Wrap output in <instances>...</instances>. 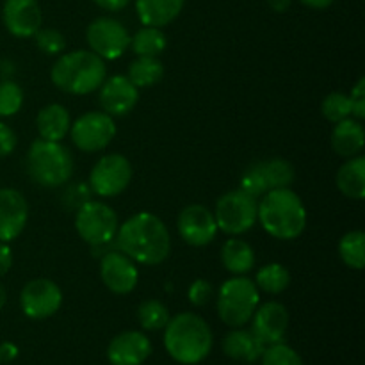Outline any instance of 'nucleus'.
Wrapping results in <instances>:
<instances>
[{
    "label": "nucleus",
    "instance_id": "nucleus-1",
    "mask_svg": "<svg viewBox=\"0 0 365 365\" xmlns=\"http://www.w3.org/2000/svg\"><path fill=\"white\" fill-rule=\"evenodd\" d=\"M114 241L120 252L145 266H159L171 253L170 230L152 212H138L128 217L120 225Z\"/></svg>",
    "mask_w": 365,
    "mask_h": 365
},
{
    "label": "nucleus",
    "instance_id": "nucleus-2",
    "mask_svg": "<svg viewBox=\"0 0 365 365\" xmlns=\"http://www.w3.org/2000/svg\"><path fill=\"white\" fill-rule=\"evenodd\" d=\"M164 346L175 362L196 365L209 356L212 349V330L203 317L182 312L170 317L164 327Z\"/></svg>",
    "mask_w": 365,
    "mask_h": 365
},
{
    "label": "nucleus",
    "instance_id": "nucleus-3",
    "mask_svg": "<svg viewBox=\"0 0 365 365\" xmlns=\"http://www.w3.org/2000/svg\"><path fill=\"white\" fill-rule=\"evenodd\" d=\"M257 220L271 237L294 241L305 232L307 209L292 189H273L259 202Z\"/></svg>",
    "mask_w": 365,
    "mask_h": 365
},
{
    "label": "nucleus",
    "instance_id": "nucleus-4",
    "mask_svg": "<svg viewBox=\"0 0 365 365\" xmlns=\"http://www.w3.org/2000/svg\"><path fill=\"white\" fill-rule=\"evenodd\" d=\"M106 77V61L91 50L63 53L50 71L53 86L70 95H89L102 86Z\"/></svg>",
    "mask_w": 365,
    "mask_h": 365
},
{
    "label": "nucleus",
    "instance_id": "nucleus-5",
    "mask_svg": "<svg viewBox=\"0 0 365 365\" xmlns=\"http://www.w3.org/2000/svg\"><path fill=\"white\" fill-rule=\"evenodd\" d=\"M29 177L41 187H61L73 175V155L61 141L36 139L25 157Z\"/></svg>",
    "mask_w": 365,
    "mask_h": 365
},
{
    "label": "nucleus",
    "instance_id": "nucleus-6",
    "mask_svg": "<svg viewBox=\"0 0 365 365\" xmlns=\"http://www.w3.org/2000/svg\"><path fill=\"white\" fill-rule=\"evenodd\" d=\"M259 305L260 291L255 282L242 274L223 282L217 291V316L230 328H242L248 324Z\"/></svg>",
    "mask_w": 365,
    "mask_h": 365
},
{
    "label": "nucleus",
    "instance_id": "nucleus-7",
    "mask_svg": "<svg viewBox=\"0 0 365 365\" xmlns=\"http://www.w3.org/2000/svg\"><path fill=\"white\" fill-rule=\"evenodd\" d=\"M120 228V220L113 207L89 200L75 212V230L89 246L109 245Z\"/></svg>",
    "mask_w": 365,
    "mask_h": 365
},
{
    "label": "nucleus",
    "instance_id": "nucleus-8",
    "mask_svg": "<svg viewBox=\"0 0 365 365\" xmlns=\"http://www.w3.org/2000/svg\"><path fill=\"white\" fill-rule=\"evenodd\" d=\"M257 210L259 202L255 196L248 195L242 189L225 192L217 200L214 210L217 230H223L228 235H241L252 230L257 223Z\"/></svg>",
    "mask_w": 365,
    "mask_h": 365
},
{
    "label": "nucleus",
    "instance_id": "nucleus-9",
    "mask_svg": "<svg viewBox=\"0 0 365 365\" xmlns=\"http://www.w3.org/2000/svg\"><path fill=\"white\" fill-rule=\"evenodd\" d=\"M294 166L287 159L274 157V159L257 160L250 164L242 173L241 189L259 198L273 189L289 187L294 182Z\"/></svg>",
    "mask_w": 365,
    "mask_h": 365
},
{
    "label": "nucleus",
    "instance_id": "nucleus-10",
    "mask_svg": "<svg viewBox=\"0 0 365 365\" xmlns=\"http://www.w3.org/2000/svg\"><path fill=\"white\" fill-rule=\"evenodd\" d=\"M70 135L81 152H102L116 135L114 118L103 110H89L71 123Z\"/></svg>",
    "mask_w": 365,
    "mask_h": 365
},
{
    "label": "nucleus",
    "instance_id": "nucleus-11",
    "mask_svg": "<svg viewBox=\"0 0 365 365\" xmlns=\"http://www.w3.org/2000/svg\"><path fill=\"white\" fill-rule=\"evenodd\" d=\"M132 180V164L121 153L100 157L89 173V187L102 198H114L128 187Z\"/></svg>",
    "mask_w": 365,
    "mask_h": 365
},
{
    "label": "nucleus",
    "instance_id": "nucleus-12",
    "mask_svg": "<svg viewBox=\"0 0 365 365\" xmlns=\"http://www.w3.org/2000/svg\"><path fill=\"white\" fill-rule=\"evenodd\" d=\"M86 39L96 56L103 61H114L130 46V34L121 21L109 16H100L88 25Z\"/></svg>",
    "mask_w": 365,
    "mask_h": 365
},
{
    "label": "nucleus",
    "instance_id": "nucleus-13",
    "mask_svg": "<svg viewBox=\"0 0 365 365\" xmlns=\"http://www.w3.org/2000/svg\"><path fill=\"white\" fill-rule=\"evenodd\" d=\"M63 305V291L48 278H34L27 282L20 292V307L31 319L52 317Z\"/></svg>",
    "mask_w": 365,
    "mask_h": 365
},
{
    "label": "nucleus",
    "instance_id": "nucleus-14",
    "mask_svg": "<svg viewBox=\"0 0 365 365\" xmlns=\"http://www.w3.org/2000/svg\"><path fill=\"white\" fill-rule=\"evenodd\" d=\"M100 278L114 294H130L139 282L138 264L123 252L114 248L100 257Z\"/></svg>",
    "mask_w": 365,
    "mask_h": 365
},
{
    "label": "nucleus",
    "instance_id": "nucleus-15",
    "mask_svg": "<svg viewBox=\"0 0 365 365\" xmlns=\"http://www.w3.org/2000/svg\"><path fill=\"white\" fill-rule=\"evenodd\" d=\"M177 228L182 241L187 242L189 246H195V248L210 245L217 235V223L214 212L207 209L205 205H200V203H192V205L184 207L180 210Z\"/></svg>",
    "mask_w": 365,
    "mask_h": 365
},
{
    "label": "nucleus",
    "instance_id": "nucleus-16",
    "mask_svg": "<svg viewBox=\"0 0 365 365\" xmlns=\"http://www.w3.org/2000/svg\"><path fill=\"white\" fill-rule=\"evenodd\" d=\"M100 106L109 116H127L139 102V89L125 75L106 77L100 86Z\"/></svg>",
    "mask_w": 365,
    "mask_h": 365
},
{
    "label": "nucleus",
    "instance_id": "nucleus-17",
    "mask_svg": "<svg viewBox=\"0 0 365 365\" xmlns=\"http://www.w3.org/2000/svg\"><path fill=\"white\" fill-rule=\"evenodd\" d=\"M2 20L16 38H32L41 29V6L38 0H4Z\"/></svg>",
    "mask_w": 365,
    "mask_h": 365
},
{
    "label": "nucleus",
    "instance_id": "nucleus-18",
    "mask_svg": "<svg viewBox=\"0 0 365 365\" xmlns=\"http://www.w3.org/2000/svg\"><path fill=\"white\" fill-rule=\"evenodd\" d=\"M29 220V203L20 191L0 189V242L20 237Z\"/></svg>",
    "mask_w": 365,
    "mask_h": 365
},
{
    "label": "nucleus",
    "instance_id": "nucleus-19",
    "mask_svg": "<svg viewBox=\"0 0 365 365\" xmlns=\"http://www.w3.org/2000/svg\"><path fill=\"white\" fill-rule=\"evenodd\" d=\"M289 327V312L282 303L267 302L257 307L252 317V331L264 346L284 342Z\"/></svg>",
    "mask_w": 365,
    "mask_h": 365
},
{
    "label": "nucleus",
    "instance_id": "nucleus-20",
    "mask_svg": "<svg viewBox=\"0 0 365 365\" xmlns=\"http://www.w3.org/2000/svg\"><path fill=\"white\" fill-rule=\"evenodd\" d=\"M152 355V342L135 330L118 334L107 348V359L113 365H141Z\"/></svg>",
    "mask_w": 365,
    "mask_h": 365
},
{
    "label": "nucleus",
    "instance_id": "nucleus-21",
    "mask_svg": "<svg viewBox=\"0 0 365 365\" xmlns=\"http://www.w3.org/2000/svg\"><path fill=\"white\" fill-rule=\"evenodd\" d=\"M365 145V130L362 121L355 118H346V120L335 123L331 130V148L337 155L351 159L360 155Z\"/></svg>",
    "mask_w": 365,
    "mask_h": 365
},
{
    "label": "nucleus",
    "instance_id": "nucleus-22",
    "mask_svg": "<svg viewBox=\"0 0 365 365\" xmlns=\"http://www.w3.org/2000/svg\"><path fill=\"white\" fill-rule=\"evenodd\" d=\"M266 346L259 341L252 330H242V328H235V330L228 331L223 339V351L228 359L239 360V362L253 364L260 360Z\"/></svg>",
    "mask_w": 365,
    "mask_h": 365
},
{
    "label": "nucleus",
    "instance_id": "nucleus-23",
    "mask_svg": "<svg viewBox=\"0 0 365 365\" xmlns=\"http://www.w3.org/2000/svg\"><path fill=\"white\" fill-rule=\"evenodd\" d=\"M185 0H135V13L146 27H166L177 20Z\"/></svg>",
    "mask_w": 365,
    "mask_h": 365
},
{
    "label": "nucleus",
    "instance_id": "nucleus-24",
    "mask_svg": "<svg viewBox=\"0 0 365 365\" xmlns=\"http://www.w3.org/2000/svg\"><path fill=\"white\" fill-rule=\"evenodd\" d=\"M70 127V113L61 103H48L39 110L36 118L39 139H45V141H61L66 138Z\"/></svg>",
    "mask_w": 365,
    "mask_h": 365
},
{
    "label": "nucleus",
    "instance_id": "nucleus-25",
    "mask_svg": "<svg viewBox=\"0 0 365 365\" xmlns=\"http://www.w3.org/2000/svg\"><path fill=\"white\" fill-rule=\"evenodd\" d=\"M337 187L346 198L364 200L365 198V159L356 155L348 159L337 171Z\"/></svg>",
    "mask_w": 365,
    "mask_h": 365
},
{
    "label": "nucleus",
    "instance_id": "nucleus-26",
    "mask_svg": "<svg viewBox=\"0 0 365 365\" xmlns=\"http://www.w3.org/2000/svg\"><path fill=\"white\" fill-rule=\"evenodd\" d=\"M221 262L225 269L235 277H241L255 267V252L242 239H228L221 248Z\"/></svg>",
    "mask_w": 365,
    "mask_h": 365
},
{
    "label": "nucleus",
    "instance_id": "nucleus-27",
    "mask_svg": "<svg viewBox=\"0 0 365 365\" xmlns=\"http://www.w3.org/2000/svg\"><path fill=\"white\" fill-rule=\"evenodd\" d=\"M128 81L135 88H152L159 84L164 77V64L159 57H138L128 66Z\"/></svg>",
    "mask_w": 365,
    "mask_h": 365
},
{
    "label": "nucleus",
    "instance_id": "nucleus-28",
    "mask_svg": "<svg viewBox=\"0 0 365 365\" xmlns=\"http://www.w3.org/2000/svg\"><path fill=\"white\" fill-rule=\"evenodd\" d=\"M168 39L163 29L143 27L130 36V48L138 57H159L166 50Z\"/></svg>",
    "mask_w": 365,
    "mask_h": 365
},
{
    "label": "nucleus",
    "instance_id": "nucleus-29",
    "mask_svg": "<svg viewBox=\"0 0 365 365\" xmlns=\"http://www.w3.org/2000/svg\"><path fill=\"white\" fill-rule=\"evenodd\" d=\"M291 284V273L285 266L278 262L266 264L255 274V285L259 291L267 294H280Z\"/></svg>",
    "mask_w": 365,
    "mask_h": 365
},
{
    "label": "nucleus",
    "instance_id": "nucleus-30",
    "mask_svg": "<svg viewBox=\"0 0 365 365\" xmlns=\"http://www.w3.org/2000/svg\"><path fill=\"white\" fill-rule=\"evenodd\" d=\"M339 255L342 262L351 269L360 271L365 262V234L362 230H351L339 242Z\"/></svg>",
    "mask_w": 365,
    "mask_h": 365
},
{
    "label": "nucleus",
    "instance_id": "nucleus-31",
    "mask_svg": "<svg viewBox=\"0 0 365 365\" xmlns=\"http://www.w3.org/2000/svg\"><path fill=\"white\" fill-rule=\"evenodd\" d=\"M138 321L145 330H164L170 321V310L160 299H146L138 309Z\"/></svg>",
    "mask_w": 365,
    "mask_h": 365
},
{
    "label": "nucleus",
    "instance_id": "nucleus-32",
    "mask_svg": "<svg viewBox=\"0 0 365 365\" xmlns=\"http://www.w3.org/2000/svg\"><path fill=\"white\" fill-rule=\"evenodd\" d=\"M24 106V89L11 78L0 82V118H11Z\"/></svg>",
    "mask_w": 365,
    "mask_h": 365
},
{
    "label": "nucleus",
    "instance_id": "nucleus-33",
    "mask_svg": "<svg viewBox=\"0 0 365 365\" xmlns=\"http://www.w3.org/2000/svg\"><path fill=\"white\" fill-rule=\"evenodd\" d=\"M321 113L331 123H339V121L351 118V100L346 93H330L327 98L321 103Z\"/></svg>",
    "mask_w": 365,
    "mask_h": 365
},
{
    "label": "nucleus",
    "instance_id": "nucleus-34",
    "mask_svg": "<svg viewBox=\"0 0 365 365\" xmlns=\"http://www.w3.org/2000/svg\"><path fill=\"white\" fill-rule=\"evenodd\" d=\"M32 38H34L36 46H38L43 53H46V56H59V53H63L64 48H66V38H64L63 32L57 31V29L41 27Z\"/></svg>",
    "mask_w": 365,
    "mask_h": 365
},
{
    "label": "nucleus",
    "instance_id": "nucleus-35",
    "mask_svg": "<svg viewBox=\"0 0 365 365\" xmlns=\"http://www.w3.org/2000/svg\"><path fill=\"white\" fill-rule=\"evenodd\" d=\"M260 360H262V365H305L302 356L284 342L271 344L269 348L264 349Z\"/></svg>",
    "mask_w": 365,
    "mask_h": 365
},
{
    "label": "nucleus",
    "instance_id": "nucleus-36",
    "mask_svg": "<svg viewBox=\"0 0 365 365\" xmlns=\"http://www.w3.org/2000/svg\"><path fill=\"white\" fill-rule=\"evenodd\" d=\"M212 294H214L212 285H210L207 280H203V278H198V280H195L191 285H189L187 298H189V303L195 307L207 305V303L212 299Z\"/></svg>",
    "mask_w": 365,
    "mask_h": 365
},
{
    "label": "nucleus",
    "instance_id": "nucleus-37",
    "mask_svg": "<svg viewBox=\"0 0 365 365\" xmlns=\"http://www.w3.org/2000/svg\"><path fill=\"white\" fill-rule=\"evenodd\" d=\"M91 187L86 184H75V185H70V187L64 191L63 195V202L64 205L70 207V209L77 210L78 207L84 205L86 202H89V196H91Z\"/></svg>",
    "mask_w": 365,
    "mask_h": 365
},
{
    "label": "nucleus",
    "instance_id": "nucleus-38",
    "mask_svg": "<svg viewBox=\"0 0 365 365\" xmlns=\"http://www.w3.org/2000/svg\"><path fill=\"white\" fill-rule=\"evenodd\" d=\"M351 118L362 121L365 118V78H360L355 88L351 89Z\"/></svg>",
    "mask_w": 365,
    "mask_h": 365
},
{
    "label": "nucleus",
    "instance_id": "nucleus-39",
    "mask_svg": "<svg viewBox=\"0 0 365 365\" xmlns=\"http://www.w3.org/2000/svg\"><path fill=\"white\" fill-rule=\"evenodd\" d=\"M18 145V138L13 128L0 121V159L11 155Z\"/></svg>",
    "mask_w": 365,
    "mask_h": 365
},
{
    "label": "nucleus",
    "instance_id": "nucleus-40",
    "mask_svg": "<svg viewBox=\"0 0 365 365\" xmlns=\"http://www.w3.org/2000/svg\"><path fill=\"white\" fill-rule=\"evenodd\" d=\"M13 266V252L9 242H0V278L6 277Z\"/></svg>",
    "mask_w": 365,
    "mask_h": 365
},
{
    "label": "nucleus",
    "instance_id": "nucleus-41",
    "mask_svg": "<svg viewBox=\"0 0 365 365\" xmlns=\"http://www.w3.org/2000/svg\"><path fill=\"white\" fill-rule=\"evenodd\" d=\"M93 2H95L98 7H102V9L116 13V11L125 9V7L130 4V0H93Z\"/></svg>",
    "mask_w": 365,
    "mask_h": 365
},
{
    "label": "nucleus",
    "instance_id": "nucleus-42",
    "mask_svg": "<svg viewBox=\"0 0 365 365\" xmlns=\"http://www.w3.org/2000/svg\"><path fill=\"white\" fill-rule=\"evenodd\" d=\"M299 2L310 9H328L335 0H299Z\"/></svg>",
    "mask_w": 365,
    "mask_h": 365
},
{
    "label": "nucleus",
    "instance_id": "nucleus-43",
    "mask_svg": "<svg viewBox=\"0 0 365 365\" xmlns=\"http://www.w3.org/2000/svg\"><path fill=\"white\" fill-rule=\"evenodd\" d=\"M292 0H267V6L274 11V13H285L291 7Z\"/></svg>",
    "mask_w": 365,
    "mask_h": 365
},
{
    "label": "nucleus",
    "instance_id": "nucleus-44",
    "mask_svg": "<svg viewBox=\"0 0 365 365\" xmlns=\"http://www.w3.org/2000/svg\"><path fill=\"white\" fill-rule=\"evenodd\" d=\"M7 302V292H6V287H4L2 284H0V310L4 309V305H6Z\"/></svg>",
    "mask_w": 365,
    "mask_h": 365
}]
</instances>
